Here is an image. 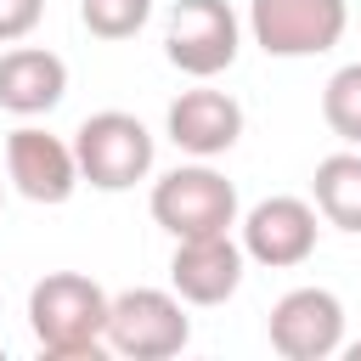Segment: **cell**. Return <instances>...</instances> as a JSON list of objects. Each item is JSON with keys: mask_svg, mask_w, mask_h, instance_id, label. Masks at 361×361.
<instances>
[{"mask_svg": "<svg viewBox=\"0 0 361 361\" xmlns=\"http://www.w3.org/2000/svg\"><path fill=\"white\" fill-rule=\"evenodd\" d=\"M192 344V316L175 288H124L107 310V350L130 361H169Z\"/></svg>", "mask_w": 361, "mask_h": 361, "instance_id": "3957f363", "label": "cell"}, {"mask_svg": "<svg viewBox=\"0 0 361 361\" xmlns=\"http://www.w3.org/2000/svg\"><path fill=\"white\" fill-rule=\"evenodd\" d=\"M0 197H6V180H0Z\"/></svg>", "mask_w": 361, "mask_h": 361, "instance_id": "ac0fdd59", "label": "cell"}, {"mask_svg": "<svg viewBox=\"0 0 361 361\" xmlns=\"http://www.w3.org/2000/svg\"><path fill=\"white\" fill-rule=\"evenodd\" d=\"M164 130H169V141H175L186 158H220V152H231L237 135H243V107H237V96H226V90H214V85L197 79L192 90H180V96L169 102Z\"/></svg>", "mask_w": 361, "mask_h": 361, "instance_id": "8fae6325", "label": "cell"}, {"mask_svg": "<svg viewBox=\"0 0 361 361\" xmlns=\"http://www.w3.org/2000/svg\"><path fill=\"white\" fill-rule=\"evenodd\" d=\"M243 243L231 231H214V237H180L175 254H169V288L186 299V305H226L237 288H243Z\"/></svg>", "mask_w": 361, "mask_h": 361, "instance_id": "30bf717a", "label": "cell"}, {"mask_svg": "<svg viewBox=\"0 0 361 361\" xmlns=\"http://www.w3.org/2000/svg\"><path fill=\"white\" fill-rule=\"evenodd\" d=\"M152 17V0H79V23L96 39H130Z\"/></svg>", "mask_w": 361, "mask_h": 361, "instance_id": "9a60e30c", "label": "cell"}, {"mask_svg": "<svg viewBox=\"0 0 361 361\" xmlns=\"http://www.w3.org/2000/svg\"><path fill=\"white\" fill-rule=\"evenodd\" d=\"M152 220L180 243V237H214V231H231L243 214H237V186L209 164V158H192V164H175L169 175L152 180V197H147Z\"/></svg>", "mask_w": 361, "mask_h": 361, "instance_id": "7a4b0ae2", "label": "cell"}, {"mask_svg": "<svg viewBox=\"0 0 361 361\" xmlns=\"http://www.w3.org/2000/svg\"><path fill=\"white\" fill-rule=\"evenodd\" d=\"M344 355H350V361H361V338H355V344H344Z\"/></svg>", "mask_w": 361, "mask_h": 361, "instance_id": "e0dca14e", "label": "cell"}, {"mask_svg": "<svg viewBox=\"0 0 361 361\" xmlns=\"http://www.w3.org/2000/svg\"><path fill=\"white\" fill-rule=\"evenodd\" d=\"M107 310L113 299L85 271H45L28 288V333L51 361L107 355Z\"/></svg>", "mask_w": 361, "mask_h": 361, "instance_id": "6da1fadb", "label": "cell"}, {"mask_svg": "<svg viewBox=\"0 0 361 361\" xmlns=\"http://www.w3.org/2000/svg\"><path fill=\"white\" fill-rule=\"evenodd\" d=\"M68 96V62L45 45H11L0 51V107L17 118H39Z\"/></svg>", "mask_w": 361, "mask_h": 361, "instance_id": "7c38bea8", "label": "cell"}, {"mask_svg": "<svg viewBox=\"0 0 361 361\" xmlns=\"http://www.w3.org/2000/svg\"><path fill=\"white\" fill-rule=\"evenodd\" d=\"M45 17V0H0V45H17L39 28Z\"/></svg>", "mask_w": 361, "mask_h": 361, "instance_id": "2e32d148", "label": "cell"}, {"mask_svg": "<svg viewBox=\"0 0 361 361\" xmlns=\"http://www.w3.org/2000/svg\"><path fill=\"white\" fill-rule=\"evenodd\" d=\"M310 203L322 209L327 226L361 237V147H344V152H327L310 175Z\"/></svg>", "mask_w": 361, "mask_h": 361, "instance_id": "4fadbf2b", "label": "cell"}, {"mask_svg": "<svg viewBox=\"0 0 361 361\" xmlns=\"http://www.w3.org/2000/svg\"><path fill=\"white\" fill-rule=\"evenodd\" d=\"M6 180L28 197V203H68L79 192V152L73 141L39 130V124H17L6 135Z\"/></svg>", "mask_w": 361, "mask_h": 361, "instance_id": "9c48e42d", "label": "cell"}, {"mask_svg": "<svg viewBox=\"0 0 361 361\" xmlns=\"http://www.w3.org/2000/svg\"><path fill=\"white\" fill-rule=\"evenodd\" d=\"M237 243L254 265L265 271H293L316 254V237H322V209L310 197H293V192H276V197H259L243 220H237Z\"/></svg>", "mask_w": 361, "mask_h": 361, "instance_id": "52a82bcc", "label": "cell"}, {"mask_svg": "<svg viewBox=\"0 0 361 361\" xmlns=\"http://www.w3.org/2000/svg\"><path fill=\"white\" fill-rule=\"evenodd\" d=\"M265 333L282 361H327L344 350V305L333 288H288L271 305Z\"/></svg>", "mask_w": 361, "mask_h": 361, "instance_id": "ba28073f", "label": "cell"}, {"mask_svg": "<svg viewBox=\"0 0 361 361\" xmlns=\"http://www.w3.org/2000/svg\"><path fill=\"white\" fill-rule=\"evenodd\" d=\"M350 28V6L344 0H248V34L265 56L299 62V56H322L344 39Z\"/></svg>", "mask_w": 361, "mask_h": 361, "instance_id": "5b68a950", "label": "cell"}, {"mask_svg": "<svg viewBox=\"0 0 361 361\" xmlns=\"http://www.w3.org/2000/svg\"><path fill=\"white\" fill-rule=\"evenodd\" d=\"M243 51V23L226 0H175L164 23V56L186 79H214L237 62Z\"/></svg>", "mask_w": 361, "mask_h": 361, "instance_id": "8992f818", "label": "cell"}, {"mask_svg": "<svg viewBox=\"0 0 361 361\" xmlns=\"http://www.w3.org/2000/svg\"><path fill=\"white\" fill-rule=\"evenodd\" d=\"M322 118L344 147H361V62H344L322 85Z\"/></svg>", "mask_w": 361, "mask_h": 361, "instance_id": "5bb4252c", "label": "cell"}, {"mask_svg": "<svg viewBox=\"0 0 361 361\" xmlns=\"http://www.w3.org/2000/svg\"><path fill=\"white\" fill-rule=\"evenodd\" d=\"M73 152H79V175L96 186V192H130L135 180L152 175V158H158V141L152 130L135 118V113H90L79 130H73Z\"/></svg>", "mask_w": 361, "mask_h": 361, "instance_id": "277c9868", "label": "cell"}]
</instances>
